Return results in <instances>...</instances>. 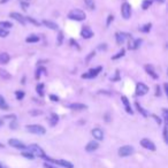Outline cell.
Returning a JSON list of instances; mask_svg holds the SVG:
<instances>
[{
	"instance_id": "7402d4cb",
	"label": "cell",
	"mask_w": 168,
	"mask_h": 168,
	"mask_svg": "<svg viewBox=\"0 0 168 168\" xmlns=\"http://www.w3.org/2000/svg\"><path fill=\"white\" fill-rule=\"evenodd\" d=\"M84 4H85V6H86V8L90 9V11H93V9H96L95 0H84Z\"/></svg>"
},
{
	"instance_id": "484cf974",
	"label": "cell",
	"mask_w": 168,
	"mask_h": 168,
	"mask_svg": "<svg viewBox=\"0 0 168 168\" xmlns=\"http://www.w3.org/2000/svg\"><path fill=\"white\" fill-rule=\"evenodd\" d=\"M135 106H136L137 110H138V112H139V113H141V114H142V115L144 116V117H147V115H149V113H147L146 110L143 108L142 106L139 105V103H135Z\"/></svg>"
},
{
	"instance_id": "83f0119b",
	"label": "cell",
	"mask_w": 168,
	"mask_h": 168,
	"mask_svg": "<svg viewBox=\"0 0 168 168\" xmlns=\"http://www.w3.org/2000/svg\"><path fill=\"white\" fill-rule=\"evenodd\" d=\"M36 91H37V93L40 96V97H43V96H44V84L43 83L38 84V85L36 86Z\"/></svg>"
},
{
	"instance_id": "b9f144b4",
	"label": "cell",
	"mask_w": 168,
	"mask_h": 168,
	"mask_svg": "<svg viewBox=\"0 0 168 168\" xmlns=\"http://www.w3.org/2000/svg\"><path fill=\"white\" fill-rule=\"evenodd\" d=\"M29 113H30V115H40L43 112L39 110H30Z\"/></svg>"
},
{
	"instance_id": "30bf717a",
	"label": "cell",
	"mask_w": 168,
	"mask_h": 168,
	"mask_svg": "<svg viewBox=\"0 0 168 168\" xmlns=\"http://www.w3.org/2000/svg\"><path fill=\"white\" fill-rule=\"evenodd\" d=\"M128 38H131V36H130V35H128V33H126V32H116L115 33L116 43H117L119 45L124 44Z\"/></svg>"
},
{
	"instance_id": "680465c9",
	"label": "cell",
	"mask_w": 168,
	"mask_h": 168,
	"mask_svg": "<svg viewBox=\"0 0 168 168\" xmlns=\"http://www.w3.org/2000/svg\"><path fill=\"white\" fill-rule=\"evenodd\" d=\"M21 2H24V1H29V0H20Z\"/></svg>"
},
{
	"instance_id": "d4e9b609",
	"label": "cell",
	"mask_w": 168,
	"mask_h": 168,
	"mask_svg": "<svg viewBox=\"0 0 168 168\" xmlns=\"http://www.w3.org/2000/svg\"><path fill=\"white\" fill-rule=\"evenodd\" d=\"M9 108V106L7 105V103H6L5 98L2 97V96L0 95V110H7Z\"/></svg>"
},
{
	"instance_id": "8992f818",
	"label": "cell",
	"mask_w": 168,
	"mask_h": 168,
	"mask_svg": "<svg viewBox=\"0 0 168 168\" xmlns=\"http://www.w3.org/2000/svg\"><path fill=\"white\" fill-rule=\"evenodd\" d=\"M101 69H103L101 66H98V67H96V68L90 69L88 73H85L82 75V79H95L96 76L99 75V73L101 72Z\"/></svg>"
},
{
	"instance_id": "4316f807",
	"label": "cell",
	"mask_w": 168,
	"mask_h": 168,
	"mask_svg": "<svg viewBox=\"0 0 168 168\" xmlns=\"http://www.w3.org/2000/svg\"><path fill=\"white\" fill-rule=\"evenodd\" d=\"M124 53H126V50H124V48H122V50H120L119 52L116 53L115 55H113V57H112V60H117V59L122 58V57L124 55Z\"/></svg>"
},
{
	"instance_id": "6f0895ef",
	"label": "cell",
	"mask_w": 168,
	"mask_h": 168,
	"mask_svg": "<svg viewBox=\"0 0 168 168\" xmlns=\"http://www.w3.org/2000/svg\"><path fill=\"white\" fill-rule=\"evenodd\" d=\"M157 1H159V2H161V4H163V2L166 1V0H157Z\"/></svg>"
},
{
	"instance_id": "9a60e30c",
	"label": "cell",
	"mask_w": 168,
	"mask_h": 168,
	"mask_svg": "<svg viewBox=\"0 0 168 168\" xmlns=\"http://www.w3.org/2000/svg\"><path fill=\"white\" fill-rule=\"evenodd\" d=\"M68 107L73 110H84L88 108V106L85 104H81V103H74V104H69Z\"/></svg>"
},
{
	"instance_id": "f6af8a7d",
	"label": "cell",
	"mask_w": 168,
	"mask_h": 168,
	"mask_svg": "<svg viewBox=\"0 0 168 168\" xmlns=\"http://www.w3.org/2000/svg\"><path fill=\"white\" fill-rule=\"evenodd\" d=\"M50 99L52 100V101H54V103H57V101L60 100L58 96H55V95H50Z\"/></svg>"
},
{
	"instance_id": "d6986e66",
	"label": "cell",
	"mask_w": 168,
	"mask_h": 168,
	"mask_svg": "<svg viewBox=\"0 0 168 168\" xmlns=\"http://www.w3.org/2000/svg\"><path fill=\"white\" fill-rule=\"evenodd\" d=\"M142 44V39H134V40H130L129 42V48L130 50H137V48L141 46Z\"/></svg>"
},
{
	"instance_id": "7bdbcfd3",
	"label": "cell",
	"mask_w": 168,
	"mask_h": 168,
	"mask_svg": "<svg viewBox=\"0 0 168 168\" xmlns=\"http://www.w3.org/2000/svg\"><path fill=\"white\" fill-rule=\"evenodd\" d=\"M163 120H165V123L167 124V120H168L167 110H166V108H163Z\"/></svg>"
},
{
	"instance_id": "52a82bcc",
	"label": "cell",
	"mask_w": 168,
	"mask_h": 168,
	"mask_svg": "<svg viewBox=\"0 0 168 168\" xmlns=\"http://www.w3.org/2000/svg\"><path fill=\"white\" fill-rule=\"evenodd\" d=\"M8 144L11 145L12 147H15L17 150H26V145L23 142L16 139V138H11L8 139Z\"/></svg>"
},
{
	"instance_id": "4dcf8cb0",
	"label": "cell",
	"mask_w": 168,
	"mask_h": 168,
	"mask_svg": "<svg viewBox=\"0 0 168 168\" xmlns=\"http://www.w3.org/2000/svg\"><path fill=\"white\" fill-rule=\"evenodd\" d=\"M151 5H152V0H144L142 2V8L144 11H146Z\"/></svg>"
},
{
	"instance_id": "2e32d148",
	"label": "cell",
	"mask_w": 168,
	"mask_h": 168,
	"mask_svg": "<svg viewBox=\"0 0 168 168\" xmlns=\"http://www.w3.org/2000/svg\"><path fill=\"white\" fill-rule=\"evenodd\" d=\"M99 147V144L98 142H96V141H91L86 144V146H85V151H88V152H93L96 151L97 149Z\"/></svg>"
},
{
	"instance_id": "ba28073f",
	"label": "cell",
	"mask_w": 168,
	"mask_h": 168,
	"mask_svg": "<svg viewBox=\"0 0 168 168\" xmlns=\"http://www.w3.org/2000/svg\"><path fill=\"white\" fill-rule=\"evenodd\" d=\"M141 145H142L144 149L150 150V151H156V150H157L154 143H153L152 141H150L149 138H143V139H141Z\"/></svg>"
},
{
	"instance_id": "d590c367",
	"label": "cell",
	"mask_w": 168,
	"mask_h": 168,
	"mask_svg": "<svg viewBox=\"0 0 168 168\" xmlns=\"http://www.w3.org/2000/svg\"><path fill=\"white\" fill-rule=\"evenodd\" d=\"M26 17V22H30V23H33V24H36V26H39L40 23L38 21H36V20H33L32 17H30V16H24Z\"/></svg>"
},
{
	"instance_id": "c3c4849f",
	"label": "cell",
	"mask_w": 168,
	"mask_h": 168,
	"mask_svg": "<svg viewBox=\"0 0 168 168\" xmlns=\"http://www.w3.org/2000/svg\"><path fill=\"white\" fill-rule=\"evenodd\" d=\"M4 119H12V120H16V115L15 114H12V115H6Z\"/></svg>"
},
{
	"instance_id": "836d02e7",
	"label": "cell",
	"mask_w": 168,
	"mask_h": 168,
	"mask_svg": "<svg viewBox=\"0 0 168 168\" xmlns=\"http://www.w3.org/2000/svg\"><path fill=\"white\" fill-rule=\"evenodd\" d=\"M22 156L24 158H26V159H29V160H33L35 159V156L30 152H22Z\"/></svg>"
},
{
	"instance_id": "277c9868",
	"label": "cell",
	"mask_w": 168,
	"mask_h": 168,
	"mask_svg": "<svg viewBox=\"0 0 168 168\" xmlns=\"http://www.w3.org/2000/svg\"><path fill=\"white\" fill-rule=\"evenodd\" d=\"M121 15L124 20H129L131 16V6L128 2H124L121 6Z\"/></svg>"
},
{
	"instance_id": "6da1fadb",
	"label": "cell",
	"mask_w": 168,
	"mask_h": 168,
	"mask_svg": "<svg viewBox=\"0 0 168 168\" xmlns=\"http://www.w3.org/2000/svg\"><path fill=\"white\" fill-rule=\"evenodd\" d=\"M85 13H84L82 9H73V11H70L68 13V19L69 20H72V21H84L85 20Z\"/></svg>"
},
{
	"instance_id": "db71d44e",
	"label": "cell",
	"mask_w": 168,
	"mask_h": 168,
	"mask_svg": "<svg viewBox=\"0 0 168 168\" xmlns=\"http://www.w3.org/2000/svg\"><path fill=\"white\" fill-rule=\"evenodd\" d=\"M9 0H0V4H6V2H8Z\"/></svg>"
},
{
	"instance_id": "e0dca14e",
	"label": "cell",
	"mask_w": 168,
	"mask_h": 168,
	"mask_svg": "<svg viewBox=\"0 0 168 168\" xmlns=\"http://www.w3.org/2000/svg\"><path fill=\"white\" fill-rule=\"evenodd\" d=\"M42 23L46 26V28L51 29V30H58L59 29L58 24H57V23H54V22H52V21H48V20H43Z\"/></svg>"
},
{
	"instance_id": "f35d334b",
	"label": "cell",
	"mask_w": 168,
	"mask_h": 168,
	"mask_svg": "<svg viewBox=\"0 0 168 168\" xmlns=\"http://www.w3.org/2000/svg\"><path fill=\"white\" fill-rule=\"evenodd\" d=\"M152 117L154 119V120H156V122H157L159 126H160V124L163 123V121H161V117H159V116L156 115V114H152Z\"/></svg>"
},
{
	"instance_id": "7c38bea8",
	"label": "cell",
	"mask_w": 168,
	"mask_h": 168,
	"mask_svg": "<svg viewBox=\"0 0 168 168\" xmlns=\"http://www.w3.org/2000/svg\"><path fill=\"white\" fill-rule=\"evenodd\" d=\"M9 16H11L13 20H15V21H17L19 23H21L22 26H26V17H24L23 15H21L20 13H16V12H12V13H9Z\"/></svg>"
},
{
	"instance_id": "816d5d0a",
	"label": "cell",
	"mask_w": 168,
	"mask_h": 168,
	"mask_svg": "<svg viewBox=\"0 0 168 168\" xmlns=\"http://www.w3.org/2000/svg\"><path fill=\"white\" fill-rule=\"evenodd\" d=\"M163 89H165V93L168 96V84L167 83L163 84Z\"/></svg>"
},
{
	"instance_id": "11a10c76",
	"label": "cell",
	"mask_w": 168,
	"mask_h": 168,
	"mask_svg": "<svg viewBox=\"0 0 168 168\" xmlns=\"http://www.w3.org/2000/svg\"><path fill=\"white\" fill-rule=\"evenodd\" d=\"M2 124H4V120H2V119H0V127L2 126Z\"/></svg>"
},
{
	"instance_id": "9f6ffc18",
	"label": "cell",
	"mask_w": 168,
	"mask_h": 168,
	"mask_svg": "<svg viewBox=\"0 0 168 168\" xmlns=\"http://www.w3.org/2000/svg\"><path fill=\"white\" fill-rule=\"evenodd\" d=\"M4 147H5V145H4V144H1V143H0V149H4Z\"/></svg>"
},
{
	"instance_id": "91938a15",
	"label": "cell",
	"mask_w": 168,
	"mask_h": 168,
	"mask_svg": "<svg viewBox=\"0 0 168 168\" xmlns=\"http://www.w3.org/2000/svg\"><path fill=\"white\" fill-rule=\"evenodd\" d=\"M0 168H5V167H4V166H2V165H1V163H0Z\"/></svg>"
},
{
	"instance_id": "603a6c76",
	"label": "cell",
	"mask_w": 168,
	"mask_h": 168,
	"mask_svg": "<svg viewBox=\"0 0 168 168\" xmlns=\"http://www.w3.org/2000/svg\"><path fill=\"white\" fill-rule=\"evenodd\" d=\"M0 77L2 79H9L12 77V75L7 70H5V69L0 68Z\"/></svg>"
},
{
	"instance_id": "f5cc1de1",
	"label": "cell",
	"mask_w": 168,
	"mask_h": 168,
	"mask_svg": "<svg viewBox=\"0 0 168 168\" xmlns=\"http://www.w3.org/2000/svg\"><path fill=\"white\" fill-rule=\"evenodd\" d=\"M116 79H119V70H116V76H115V79H112V81H116Z\"/></svg>"
},
{
	"instance_id": "74e56055",
	"label": "cell",
	"mask_w": 168,
	"mask_h": 168,
	"mask_svg": "<svg viewBox=\"0 0 168 168\" xmlns=\"http://www.w3.org/2000/svg\"><path fill=\"white\" fill-rule=\"evenodd\" d=\"M62 39H63V35H62V32L61 31H59V36L58 38H57V44H58L59 46L62 44Z\"/></svg>"
},
{
	"instance_id": "8fae6325",
	"label": "cell",
	"mask_w": 168,
	"mask_h": 168,
	"mask_svg": "<svg viewBox=\"0 0 168 168\" xmlns=\"http://www.w3.org/2000/svg\"><path fill=\"white\" fill-rule=\"evenodd\" d=\"M81 36L83 37L84 39H90L93 37V31L91 30L89 26H82V30H81Z\"/></svg>"
},
{
	"instance_id": "f1b7e54d",
	"label": "cell",
	"mask_w": 168,
	"mask_h": 168,
	"mask_svg": "<svg viewBox=\"0 0 168 168\" xmlns=\"http://www.w3.org/2000/svg\"><path fill=\"white\" fill-rule=\"evenodd\" d=\"M13 24L8 21H0V28H4V29H11Z\"/></svg>"
},
{
	"instance_id": "f907efd6",
	"label": "cell",
	"mask_w": 168,
	"mask_h": 168,
	"mask_svg": "<svg viewBox=\"0 0 168 168\" xmlns=\"http://www.w3.org/2000/svg\"><path fill=\"white\" fill-rule=\"evenodd\" d=\"M44 167H45V168H57V167H54V166H52L51 163H44Z\"/></svg>"
},
{
	"instance_id": "44dd1931",
	"label": "cell",
	"mask_w": 168,
	"mask_h": 168,
	"mask_svg": "<svg viewBox=\"0 0 168 168\" xmlns=\"http://www.w3.org/2000/svg\"><path fill=\"white\" fill-rule=\"evenodd\" d=\"M58 122H59V115L55 114V113H52L51 116H50V124L52 127H54Z\"/></svg>"
},
{
	"instance_id": "7dc6e473",
	"label": "cell",
	"mask_w": 168,
	"mask_h": 168,
	"mask_svg": "<svg viewBox=\"0 0 168 168\" xmlns=\"http://www.w3.org/2000/svg\"><path fill=\"white\" fill-rule=\"evenodd\" d=\"M156 90H157L156 96H157V97H160V96H161V89H160V86H159V85H157V86H156Z\"/></svg>"
},
{
	"instance_id": "3957f363",
	"label": "cell",
	"mask_w": 168,
	"mask_h": 168,
	"mask_svg": "<svg viewBox=\"0 0 168 168\" xmlns=\"http://www.w3.org/2000/svg\"><path fill=\"white\" fill-rule=\"evenodd\" d=\"M26 129V131L35 134V135H45L46 134V129L40 124H28Z\"/></svg>"
},
{
	"instance_id": "ee69618b",
	"label": "cell",
	"mask_w": 168,
	"mask_h": 168,
	"mask_svg": "<svg viewBox=\"0 0 168 168\" xmlns=\"http://www.w3.org/2000/svg\"><path fill=\"white\" fill-rule=\"evenodd\" d=\"M9 127H11V129H16L17 128V122H16V120H12Z\"/></svg>"
},
{
	"instance_id": "ffe728a7",
	"label": "cell",
	"mask_w": 168,
	"mask_h": 168,
	"mask_svg": "<svg viewBox=\"0 0 168 168\" xmlns=\"http://www.w3.org/2000/svg\"><path fill=\"white\" fill-rule=\"evenodd\" d=\"M9 60H11V57H9V54H8V53H6V52L0 53V63L5 65V63H8Z\"/></svg>"
},
{
	"instance_id": "ac0fdd59",
	"label": "cell",
	"mask_w": 168,
	"mask_h": 168,
	"mask_svg": "<svg viewBox=\"0 0 168 168\" xmlns=\"http://www.w3.org/2000/svg\"><path fill=\"white\" fill-rule=\"evenodd\" d=\"M144 68H145V70H146V73L149 74V75H150V76H151L152 79H157L158 77H159V76H158V74L156 73V72H154V69H153V67L151 66V65H146V66H145Z\"/></svg>"
},
{
	"instance_id": "4fadbf2b",
	"label": "cell",
	"mask_w": 168,
	"mask_h": 168,
	"mask_svg": "<svg viewBox=\"0 0 168 168\" xmlns=\"http://www.w3.org/2000/svg\"><path fill=\"white\" fill-rule=\"evenodd\" d=\"M92 136L95 137L96 141H103L104 139V131L100 129V128H95V129H92Z\"/></svg>"
},
{
	"instance_id": "8d00e7d4",
	"label": "cell",
	"mask_w": 168,
	"mask_h": 168,
	"mask_svg": "<svg viewBox=\"0 0 168 168\" xmlns=\"http://www.w3.org/2000/svg\"><path fill=\"white\" fill-rule=\"evenodd\" d=\"M163 141H165V143L167 144L168 143V137H167V124H165V127H163Z\"/></svg>"
},
{
	"instance_id": "ab89813d",
	"label": "cell",
	"mask_w": 168,
	"mask_h": 168,
	"mask_svg": "<svg viewBox=\"0 0 168 168\" xmlns=\"http://www.w3.org/2000/svg\"><path fill=\"white\" fill-rule=\"evenodd\" d=\"M112 21H114V16L110 14V15H108V19H107V22H106V26H107V28L110 26V22H112Z\"/></svg>"
},
{
	"instance_id": "f546056e",
	"label": "cell",
	"mask_w": 168,
	"mask_h": 168,
	"mask_svg": "<svg viewBox=\"0 0 168 168\" xmlns=\"http://www.w3.org/2000/svg\"><path fill=\"white\" fill-rule=\"evenodd\" d=\"M42 73H44L45 75H47V73H46V68H44V67H39V68L37 69L36 79H39V77H40V75H42Z\"/></svg>"
},
{
	"instance_id": "9c48e42d",
	"label": "cell",
	"mask_w": 168,
	"mask_h": 168,
	"mask_svg": "<svg viewBox=\"0 0 168 168\" xmlns=\"http://www.w3.org/2000/svg\"><path fill=\"white\" fill-rule=\"evenodd\" d=\"M147 92H149V86H147L146 84H144V83H137L136 85V96H144V95H146Z\"/></svg>"
},
{
	"instance_id": "e575fe53",
	"label": "cell",
	"mask_w": 168,
	"mask_h": 168,
	"mask_svg": "<svg viewBox=\"0 0 168 168\" xmlns=\"http://www.w3.org/2000/svg\"><path fill=\"white\" fill-rule=\"evenodd\" d=\"M9 35V32L7 29H4V28H0V37H2V38H5Z\"/></svg>"
},
{
	"instance_id": "7a4b0ae2",
	"label": "cell",
	"mask_w": 168,
	"mask_h": 168,
	"mask_svg": "<svg viewBox=\"0 0 168 168\" xmlns=\"http://www.w3.org/2000/svg\"><path fill=\"white\" fill-rule=\"evenodd\" d=\"M26 150H28V152L32 153L35 157H39V158L46 157V154H45V152H44V150H43L39 145H37V144H30L29 146H26Z\"/></svg>"
},
{
	"instance_id": "5bb4252c",
	"label": "cell",
	"mask_w": 168,
	"mask_h": 168,
	"mask_svg": "<svg viewBox=\"0 0 168 168\" xmlns=\"http://www.w3.org/2000/svg\"><path fill=\"white\" fill-rule=\"evenodd\" d=\"M121 100H122V104L124 105V108H126V112L128 114H134V110H131V107H130V103H129V100L127 98L126 96H122L121 97Z\"/></svg>"
},
{
	"instance_id": "5b68a950",
	"label": "cell",
	"mask_w": 168,
	"mask_h": 168,
	"mask_svg": "<svg viewBox=\"0 0 168 168\" xmlns=\"http://www.w3.org/2000/svg\"><path fill=\"white\" fill-rule=\"evenodd\" d=\"M135 152V149L130 145H124V146H121L119 149V156L120 157H129V156H131L132 153Z\"/></svg>"
},
{
	"instance_id": "bcb514c9",
	"label": "cell",
	"mask_w": 168,
	"mask_h": 168,
	"mask_svg": "<svg viewBox=\"0 0 168 168\" xmlns=\"http://www.w3.org/2000/svg\"><path fill=\"white\" fill-rule=\"evenodd\" d=\"M98 50H100V51H106V50H107V45H106V44H99Z\"/></svg>"
},
{
	"instance_id": "1f68e13d",
	"label": "cell",
	"mask_w": 168,
	"mask_h": 168,
	"mask_svg": "<svg viewBox=\"0 0 168 168\" xmlns=\"http://www.w3.org/2000/svg\"><path fill=\"white\" fill-rule=\"evenodd\" d=\"M151 26H152V24H151V23H146L145 26H141V28H139V30H141V31H143V32H149L150 30H151Z\"/></svg>"
},
{
	"instance_id": "d6a6232c",
	"label": "cell",
	"mask_w": 168,
	"mask_h": 168,
	"mask_svg": "<svg viewBox=\"0 0 168 168\" xmlns=\"http://www.w3.org/2000/svg\"><path fill=\"white\" fill-rule=\"evenodd\" d=\"M15 96H16V99L17 100H22L24 98V92L23 91H15Z\"/></svg>"
},
{
	"instance_id": "cb8c5ba5",
	"label": "cell",
	"mask_w": 168,
	"mask_h": 168,
	"mask_svg": "<svg viewBox=\"0 0 168 168\" xmlns=\"http://www.w3.org/2000/svg\"><path fill=\"white\" fill-rule=\"evenodd\" d=\"M26 43H37L39 42V36L37 35H30L26 38Z\"/></svg>"
},
{
	"instance_id": "60d3db41",
	"label": "cell",
	"mask_w": 168,
	"mask_h": 168,
	"mask_svg": "<svg viewBox=\"0 0 168 168\" xmlns=\"http://www.w3.org/2000/svg\"><path fill=\"white\" fill-rule=\"evenodd\" d=\"M96 55V52L95 51H92V52L90 53L89 55H88V57H86V58H85V61H86V62H89L90 60H91V58H93V57H95Z\"/></svg>"
},
{
	"instance_id": "681fc988",
	"label": "cell",
	"mask_w": 168,
	"mask_h": 168,
	"mask_svg": "<svg viewBox=\"0 0 168 168\" xmlns=\"http://www.w3.org/2000/svg\"><path fill=\"white\" fill-rule=\"evenodd\" d=\"M70 44H73V46L74 47H77L79 50V44H77V42L75 43V40H74V39H72V40H70Z\"/></svg>"
}]
</instances>
